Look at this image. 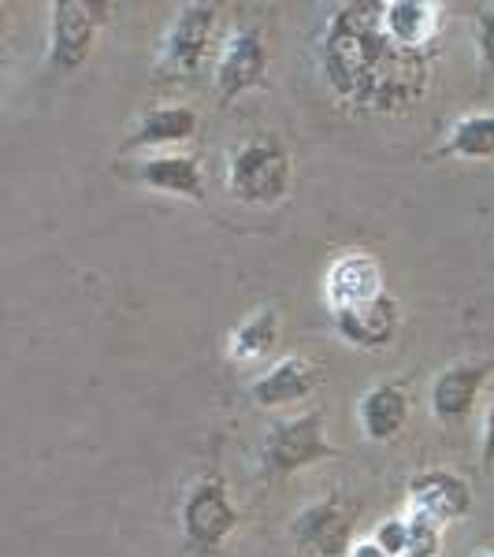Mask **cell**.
Listing matches in <instances>:
<instances>
[{
  "instance_id": "obj_18",
  "label": "cell",
  "mask_w": 494,
  "mask_h": 557,
  "mask_svg": "<svg viewBox=\"0 0 494 557\" xmlns=\"http://www.w3.org/2000/svg\"><path fill=\"white\" fill-rule=\"evenodd\" d=\"M275 346H280V312H275L272 305L249 312L227 338V354H231V361H238V364L264 361Z\"/></svg>"
},
{
  "instance_id": "obj_8",
  "label": "cell",
  "mask_w": 494,
  "mask_h": 557,
  "mask_svg": "<svg viewBox=\"0 0 494 557\" xmlns=\"http://www.w3.org/2000/svg\"><path fill=\"white\" fill-rule=\"evenodd\" d=\"M387 286H383V268L375 257H368L365 249H349V253L335 257L323 275V301L331 312L357 309L375 298H383Z\"/></svg>"
},
{
  "instance_id": "obj_23",
  "label": "cell",
  "mask_w": 494,
  "mask_h": 557,
  "mask_svg": "<svg viewBox=\"0 0 494 557\" xmlns=\"http://www.w3.org/2000/svg\"><path fill=\"white\" fill-rule=\"evenodd\" d=\"M480 461L483 469H494V401L483 412V431H480Z\"/></svg>"
},
{
  "instance_id": "obj_10",
  "label": "cell",
  "mask_w": 494,
  "mask_h": 557,
  "mask_svg": "<svg viewBox=\"0 0 494 557\" xmlns=\"http://www.w3.org/2000/svg\"><path fill=\"white\" fill-rule=\"evenodd\" d=\"M409 502L417 513H424L439 524H454V520H465L472 509V487L469 480H461L450 469H424L417 472L406 483Z\"/></svg>"
},
{
  "instance_id": "obj_20",
  "label": "cell",
  "mask_w": 494,
  "mask_h": 557,
  "mask_svg": "<svg viewBox=\"0 0 494 557\" xmlns=\"http://www.w3.org/2000/svg\"><path fill=\"white\" fill-rule=\"evenodd\" d=\"M406 524H409V554L439 557V550H443V524L424 513H417V509L406 517Z\"/></svg>"
},
{
  "instance_id": "obj_16",
  "label": "cell",
  "mask_w": 494,
  "mask_h": 557,
  "mask_svg": "<svg viewBox=\"0 0 494 557\" xmlns=\"http://www.w3.org/2000/svg\"><path fill=\"white\" fill-rule=\"evenodd\" d=\"M383 23L406 49L439 52L443 4H435V0H383Z\"/></svg>"
},
{
  "instance_id": "obj_13",
  "label": "cell",
  "mask_w": 494,
  "mask_h": 557,
  "mask_svg": "<svg viewBox=\"0 0 494 557\" xmlns=\"http://www.w3.org/2000/svg\"><path fill=\"white\" fill-rule=\"evenodd\" d=\"M317 386H320V368L312 364L309 357H283V361H275L260 380H254L249 398H254L260 409H283V406H294V401H305Z\"/></svg>"
},
{
  "instance_id": "obj_2",
  "label": "cell",
  "mask_w": 494,
  "mask_h": 557,
  "mask_svg": "<svg viewBox=\"0 0 494 557\" xmlns=\"http://www.w3.org/2000/svg\"><path fill=\"white\" fill-rule=\"evenodd\" d=\"M291 152L275 138H249L227 160V190L242 205L272 209L291 190Z\"/></svg>"
},
{
  "instance_id": "obj_19",
  "label": "cell",
  "mask_w": 494,
  "mask_h": 557,
  "mask_svg": "<svg viewBox=\"0 0 494 557\" xmlns=\"http://www.w3.org/2000/svg\"><path fill=\"white\" fill-rule=\"evenodd\" d=\"M439 157L454 160H491L494 157V112H476L457 120L446 141L439 146Z\"/></svg>"
},
{
  "instance_id": "obj_12",
  "label": "cell",
  "mask_w": 494,
  "mask_h": 557,
  "mask_svg": "<svg viewBox=\"0 0 494 557\" xmlns=\"http://www.w3.org/2000/svg\"><path fill=\"white\" fill-rule=\"evenodd\" d=\"M335 320V331L346 346L354 349H387L398 335V323H402V309L394 301V294H383V298L357 305V309H343V312H331Z\"/></svg>"
},
{
  "instance_id": "obj_17",
  "label": "cell",
  "mask_w": 494,
  "mask_h": 557,
  "mask_svg": "<svg viewBox=\"0 0 494 557\" xmlns=\"http://www.w3.org/2000/svg\"><path fill=\"white\" fill-rule=\"evenodd\" d=\"M409 420V394L402 383H375L357 401V424L372 443H391Z\"/></svg>"
},
{
  "instance_id": "obj_25",
  "label": "cell",
  "mask_w": 494,
  "mask_h": 557,
  "mask_svg": "<svg viewBox=\"0 0 494 557\" xmlns=\"http://www.w3.org/2000/svg\"><path fill=\"white\" fill-rule=\"evenodd\" d=\"M402 557H417V554H402Z\"/></svg>"
},
{
  "instance_id": "obj_1",
  "label": "cell",
  "mask_w": 494,
  "mask_h": 557,
  "mask_svg": "<svg viewBox=\"0 0 494 557\" xmlns=\"http://www.w3.org/2000/svg\"><path fill=\"white\" fill-rule=\"evenodd\" d=\"M439 52L406 49L383 23V0H346L328 15L317 64L331 97L357 115H406L428 97Z\"/></svg>"
},
{
  "instance_id": "obj_11",
  "label": "cell",
  "mask_w": 494,
  "mask_h": 557,
  "mask_svg": "<svg viewBox=\"0 0 494 557\" xmlns=\"http://www.w3.org/2000/svg\"><path fill=\"white\" fill-rule=\"evenodd\" d=\"M291 535L309 550L312 557H346L349 546L357 543L349 535V513L338 498H320L305 506L291 524Z\"/></svg>"
},
{
  "instance_id": "obj_21",
  "label": "cell",
  "mask_w": 494,
  "mask_h": 557,
  "mask_svg": "<svg viewBox=\"0 0 494 557\" xmlns=\"http://www.w3.org/2000/svg\"><path fill=\"white\" fill-rule=\"evenodd\" d=\"M372 539H375V543H380L391 557L409 554V524H406V517H387V520H380V524H375V532H372Z\"/></svg>"
},
{
  "instance_id": "obj_14",
  "label": "cell",
  "mask_w": 494,
  "mask_h": 557,
  "mask_svg": "<svg viewBox=\"0 0 494 557\" xmlns=\"http://www.w3.org/2000/svg\"><path fill=\"white\" fill-rule=\"evenodd\" d=\"M197 134V112L190 104H157L149 112L138 115V123L123 138L120 152H138V149H172L183 146Z\"/></svg>"
},
{
  "instance_id": "obj_5",
  "label": "cell",
  "mask_w": 494,
  "mask_h": 557,
  "mask_svg": "<svg viewBox=\"0 0 494 557\" xmlns=\"http://www.w3.org/2000/svg\"><path fill=\"white\" fill-rule=\"evenodd\" d=\"M178 524H183V539L194 550H215L227 543V535L238 528V509L231 506L227 483L220 472H209L190 483L183 506H178Z\"/></svg>"
},
{
  "instance_id": "obj_7",
  "label": "cell",
  "mask_w": 494,
  "mask_h": 557,
  "mask_svg": "<svg viewBox=\"0 0 494 557\" xmlns=\"http://www.w3.org/2000/svg\"><path fill=\"white\" fill-rule=\"evenodd\" d=\"M212 83H215V97L223 104L268 83V45L257 26H238L223 41L220 57H215Z\"/></svg>"
},
{
  "instance_id": "obj_22",
  "label": "cell",
  "mask_w": 494,
  "mask_h": 557,
  "mask_svg": "<svg viewBox=\"0 0 494 557\" xmlns=\"http://www.w3.org/2000/svg\"><path fill=\"white\" fill-rule=\"evenodd\" d=\"M476 26H480V57H483V67L494 75V4L491 8H480L476 12Z\"/></svg>"
},
{
  "instance_id": "obj_26",
  "label": "cell",
  "mask_w": 494,
  "mask_h": 557,
  "mask_svg": "<svg viewBox=\"0 0 494 557\" xmlns=\"http://www.w3.org/2000/svg\"><path fill=\"white\" fill-rule=\"evenodd\" d=\"M480 557H494V554H480Z\"/></svg>"
},
{
  "instance_id": "obj_3",
  "label": "cell",
  "mask_w": 494,
  "mask_h": 557,
  "mask_svg": "<svg viewBox=\"0 0 494 557\" xmlns=\"http://www.w3.org/2000/svg\"><path fill=\"white\" fill-rule=\"evenodd\" d=\"M328 457H335V446L328 443L320 409L298 412V417L272 424L264 435V446H260V465H264L268 475H294L328 461Z\"/></svg>"
},
{
  "instance_id": "obj_9",
  "label": "cell",
  "mask_w": 494,
  "mask_h": 557,
  "mask_svg": "<svg viewBox=\"0 0 494 557\" xmlns=\"http://www.w3.org/2000/svg\"><path fill=\"white\" fill-rule=\"evenodd\" d=\"M494 372V361H457L450 368L431 380V417L439 424H457V420H469L476 409V398H480L483 383Z\"/></svg>"
},
{
  "instance_id": "obj_6",
  "label": "cell",
  "mask_w": 494,
  "mask_h": 557,
  "mask_svg": "<svg viewBox=\"0 0 494 557\" xmlns=\"http://www.w3.org/2000/svg\"><path fill=\"white\" fill-rule=\"evenodd\" d=\"M215 26H220V8L215 4H205V0L183 4L175 20L168 23L164 38H160V67L172 71V75L201 71L215 41Z\"/></svg>"
},
{
  "instance_id": "obj_24",
  "label": "cell",
  "mask_w": 494,
  "mask_h": 557,
  "mask_svg": "<svg viewBox=\"0 0 494 557\" xmlns=\"http://www.w3.org/2000/svg\"><path fill=\"white\" fill-rule=\"evenodd\" d=\"M346 557H391L387 550H383L375 539H357L354 546H349V554Z\"/></svg>"
},
{
  "instance_id": "obj_4",
  "label": "cell",
  "mask_w": 494,
  "mask_h": 557,
  "mask_svg": "<svg viewBox=\"0 0 494 557\" xmlns=\"http://www.w3.org/2000/svg\"><path fill=\"white\" fill-rule=\"evenodd\" d=\"M112 4L104 0H52L49 4V64L78 71L97 45Z\"/></svg>"
},
{
  "instance_id": "obj_15",
  "label": "cell",
  "mask_w": 494,
  "mask_h": 557,
  "mask_svg": "<svg viewBox=\"0 0 494 557\" xmlns=\"http://www.w3.org/2000/svg\"><path fill=\"white\" fill-rule=\"evenodd\" d=\"M134 175L149 190L205 205V172H201V160L190 157V152H157V157H146L134 168Z\"/></svg>"
}]
</instances>
